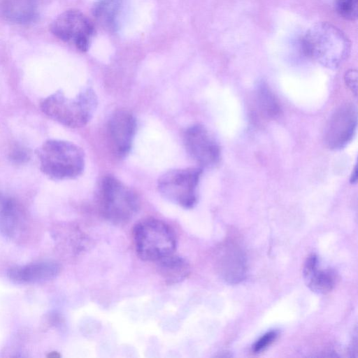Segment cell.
<instances>
[{
  "instance_id": "obj_1",
  "label": "cell",
  "mask_w": 358,
  "mask_h": 358,
  "mask_svg": "<svg viewBox=\"0 0 358 358\" xmlns=\"http://www.w3.org/2000/svg\"><path fill=\"white\" fill-rule=\"evenodd\" d=\"M303 53L329 69L338 67L347 58L350 43L338 27L329 22L312 26L301 38Z\"/></svg>"
},
{
  "instance_id": "obj_2",
  "label": "cell",
  "mask_w": 358,
  "mask_h": 358,
  "mask_svg": "<svg viewBox=\"0 0 358 358\" xmlns=\"http://www.w3.org/2000/svg\"><path fill=\"white\" fill-rule=\"evenodd\" d=\"M41 171L55 180H71L82 174L85 153L78 145L62 140H48L37 150Z\"/></svg>"
},
{
  "instance_id": "obj_3",
  "label": "cell",
  "mask_w": 358,
  "mask_h": 358,
  "mask_svg": "<svg viewBox=\"0 0 358 358\" xmlns=\"http://www.w3.org/2000/svg\"><path fill=\"white\" fill-rule=\"evenodd\" d=\"M40 106L55 121L68 127L79 128L92 119L97 106V98L90 88L83 90L73 99L58 91L45 98Z\"/></svg>"
},
{
  "instance_id": "obj_4",
  "label": "cell",
  "mask_w": 358,
  "mask_h": 358,
  "mask_svg": "<svg viewBox=\"0 0 358 358\" xmlns=\"http://www.w3.org/2000/svg\"><path fill=\"white\" fill-rule=\"evenodd\" d=\"M97 199L103 216L115 224L127 223L139 209L136 193L113 176H106L99 181Z\"/></svg>"
},
{
  "instance_id": "obj_5",
  "label": "cell",
  "mask_w": 358,
  "mask_h": 358,
  "mask_svg": "<svg viewBox=\"0 0 358 358\" xmlns=\"http://www.w3.org/2000/svg\"><path fill=\"white\" fill-rule=\"evenodd\" d=\"M133 237L138 256L146 262H156L173 254L176 248L173 229L157 219H147L136 224Z\"/></svg>"
},
{
  "instance_id": "obj_6",
  "label": "cell",
  "mask_w": 358,
  "mask_h": 358,
  "mask_svg": "<svg viewBox=\"0 0 358 358\" xmlns=\"http://www.w3.org/2000/svg\"><path fill=\"white\" fill-rule=\"evenodd\" d=\"M201 173L200 167L168 171L158 180L159 192L169 201L185 208H192L197 202V188Z\"/></svg>"
},
{
  "instance_id": "obj_7",
  "label": "cell",
  "mask_w": 358,
  "mask_h": 358,
  "mask_svg": "<svg viewBox=\"0 0 358 358\" xmlns=\"http://www.w3.org/2000/svg\"><path fill=\"white\" fill-rule=\"evenodd\" d=\"M50 30L57 38L73 44L82 52L87 51L94 34L92 21L75 9L60 14L52 23Z\"/></svg>"
},
{
  "instance_id": "obj_8",
  "label": "cell",
  "mask_w": 358,
  "mask_h": 358,
  "mask_svg": "<svg viewBox=\"0 0 358 358\" xmlns=\"http://www.w3.org/2000/svg\"><path fill=\"white\" fill-rule=\"evenodd\" d=\"M183 141L187 153L200 168H212L219 163L220 146L204 126L196 124L187 128Z\"/></svg>"
},
{
  "instance_id": "obj_9",
  "label": "cell",
  "mask_w": 358,
  "mask_h": 358,
  "mask_svg": "<svg viewBox=\"0 0 358 358\" xmlns=\"http://www.w3.org/2000/svg\"><path fill=\"white\" fill-rule=\"evenodd\" d=\"M357 124L356 107L351 103L340 106L330 117L324 129L327 146L331 150L345 147L355 135Z\"/></svg>"
},
{
  "instance_id": "obj_10",
  "label": "cell",
  "mask_w": 358,
  "mask_h": 358,
  "mask_svg": "<svg viewBox=\"0 0 358 358\" xmlns=\"http://www.w3.org/2000/svg\"><path fill=\"white\" fill-rule=\"evenodd\" d=\"M136 131V120L131 113L118 110L111 115L107 124V137L114 155L124 157L129 153Z\"/></svg>"
},
{
  "instance_id": "obj_11",
  "label": "cell",
  "mask_w": 358,
  "mask_h": 358,
  "mask_svg": "<svg viewBox=\"0 0 358 358\" xmlns=\"http://www.w3.org/2000/svg\"><path fill=\"white\" fill-rule=\"evenodd\" d=\"M218 270L222 278L230 284L243 280L247 273V261L241 248L231 241L227 242L218 258Z\"/></svg>"
},
{
  "instance_id": "obj_12",
  "label": "cell",
  "mask_w": 358,
  "mask_h": 358,
  "mask_svg": "<svg viewBox=\"0 0 358 358\" xmlns=\"http://www.w3.org/2000/svg\"><path fill=\"white\" fill-rule=\"evenodd\" d=\"M60 272L59 265L52 261H44L10 268L7 275L19 284L38 283L56 278Z\"/></svg>"
},
{
  "instance_id": "obj_13",
  "label": "cell",
  "mask_w": 358,
  "mask_h": 358,
  "mask_svg": "<svg viewBox=\"0 0 358 358\" xmlns=\"http://www.w3.org/2000/svg\"><path fill=\"white\" fill-rule=\"evenodd\" d=\"M303 273L307 286L314 292L327 294L336 285L335 272L329 268H320L318 257L315 254L307 257Z\"/></svg>"
},
{
  "instance_id": "obj_14",
  "label": "cell",
  "mask_w": 358,
  "mask_h": 358,
  "mask_svg": "<svg viewBox=\"0 0 358 358\" xmlns=\"http://www.w3.org/2000/svg\"><path fill=\"white\" fill-rule=\"evenodd\" d=\"M36 0H1L0 15L10 22L25 24L31 22L36 15Z\"/></svg>"
},
{
  "instance_id": "obj_15",
  "label": "cell",
  "mask_w": 358,
  "mask_h": 358,
  "mask_svg": "<svg viewBox=\"0 0 358 358\" xmlns=\"http://www.w3.org/2000/svg\"><path fill=\"white\" fill-rule=\"evenodd\" d=\"M22 215L16 201L0 192V231L10 238L15 236L22 224Z\"/></svg>"
},
{
  "instance_id": "obj_16",
  "label": "cell",
  "mask_w": 358,
  "mask_h": 358,
  "mask_svg": "<svg viewBox=\"0 0 358 358\" xmlns=\"http://www.w3.org/2000/svg\"><path fill=\"white\" fill-rule=\"evenodd\" d=\"M159 273L166 284L173 285L185 280L190 273V266L183 257L171 254L156 262Z\"/></svg>"
},
{
  "instance_id": "obj_17",
  "label": "cell",
  "mask_w": 358,
  "mask_h": 358,
  "mask_svg": "<svg viewBox=\"0 0 358 358\" xmlns=\"http://www.w3.org/2000/svg\"><path fill=\"white\" fill-rule=\"evenodd\" d=\"M124 0H98L93 6L92 13L105 29L115 31L118 28Z\"/></svg>"
},
{
  "instance_id": "obj_18",
  "label": "cell",
  "mask_w": 358,
  "mask_h": 358,
  "mask_svg": "<svg viewBox=\"0 0 358 358\" xmlns=\"http://www.w3.org/2000/svg\"><path fill=\"white\" fill-rule=\"evenodd\" d=\"M255 109L266 120L277 118L281 113L280 103L268 86L260 83L255 92Z\"/></svg>"
},
{
  "instance_id": "obj_19",
  "label": "cell",
  "mask_w": 358,
  "mask_h": 358,
  "mask_svg": "<svg viewBox=\"0 0 358 358\" xmlns=\"http://www.w3.org/2000/svg\"><path fill=\"white\" fill-rule=\"evenodd\" d=\"M336 13L347 20H355L358 13V0H334Z\"/></svg>"
},
{
  "instance_id": "obj_20",
  "label": "cell",
  "mask_w": 358,
  "mask_h": 358,
  "mask_svg": "<svg viewBox=\"0 0 358 358\" xmlns=\"http://www.w3.org/2000/svg\"><path fill=\"white\" fill-rule=\"evenodd\" d=\"M278 336V331L276 330H271L266 332L252 346L253 352L258 353L265 350L276 340Z\"/></svg>"
},
{
  "instance_id": "obj_21",
  "label": "cell",
  "mask_w": 358,
  "mask_h": 358,
  "mask_svg": "<svg viewBox=\"0 0 358 358\" xmlns=\"http://www.w3.org/2000/svg\"><path fill=\"white\" fill-rule=\"evenodd\" d=\"M10 159L15 164H23L30 157V152L22 145H15L9 153Z\"/></svg>"
},
{
  "instance_id": "obj_22",
  "label": "cell",
  "mask_w": 358,
  "mask_h": 358,
  "mask_svg": "<svg viewBox=\"0 0 358 358\" xmlns=\"http://www.w3.org/2000/svg\"><path fill=\"white\" fill-rule=\"evenodd\" d=\"M345 82L346 85L355 94L357 93V73L356 70L350 69L345 74Z\"/></svg>"
},
{
  "instance_id": "obj_23",
  "label": "cell",
  "mask_w": 358,
  "mask_h": 358,
  "mask_svg": "<svg viewBox=\"0 0 358 358\" xmlns=\"http://www.w3.org/2000/svg\"><path fill=\"white\" fill-rule=\"evenodd\" d=\"M351 352L352 353H357V334L355 335V338L353 339V341H352V345L351 347Z\"/></svg>"
},
{
  "instance_id": "obj_24",
  "label": "cell",
  "mask_w": 358,
  "mask_h": 358,
  "mask_svg": "<svg viewBox=\"0 0 358 358\" xmlns=\"http://www.w3.org/2000/svg\"><path fill=\"white\" fill-rule=\"evenodd\" d=\"M357 166H355L354 170H353V173L352 174V176H351V178H350V182L351 183H355L357 181Z\"/></svg>"
},
{
  "instance_id": "obj_25",
  "label": "cell",
  "mask_w": 358,
  "mask_h": 358,
  "mask_svg": "<svg viewBox=\"0 0 358 358\" xmlns=\"http://www.w3.org/2000/svg\"><path fill=\"white\" fill-rule=\"evenodd\" d=\"M48 357H53V358H56V357H60V355H59L58 352H51L49 353V355H48Z\"/></svg>"
}]
</instances>
